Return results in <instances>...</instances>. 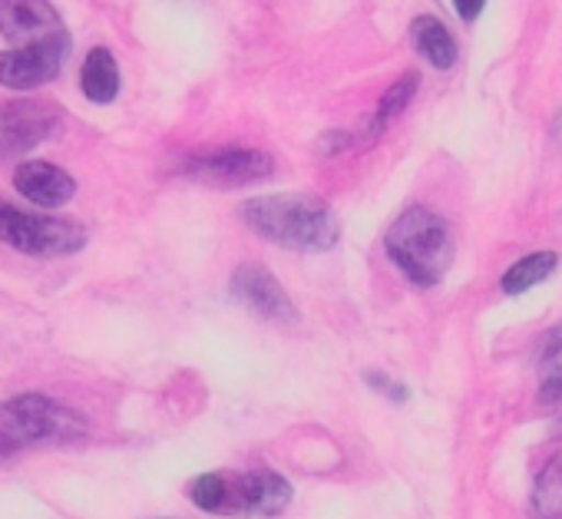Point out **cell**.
<instances>
[{"mask_svg": "<svg viewBox=\"0 0 562 519\" xmlns=\"http://www.w3.org/2000/svg\"><path fill=\"white\" fill-rule=\"evenodd\" d=\"M411 37H414V47L420 50V57L427 64H434L437 70H450L457 64V41L437 18H430V14L417 18L411 24Z\"/></svg>", "mask_w": 562, "mask_h": 519, "instance_id": "13", "label": "cell"}, {"mask_svg": "<svg viewBox=\"0 0 562 519\" xmlns=\"http://www.w3.org/2000/svg\"><path fill=\"white\" fill-rule=\"evenodd\" d=\"M189 179H199L205 185H248L261 182L274 172V159L261 149H245V146H225L218 153L195 156L182 166Z\"/></svg>", "mask_w": 562, "mask_h": 519, "instance_id": "7", "label": "cell"}, {"mask_svg": "<svg viewBox=\"0 0 562 519\" xmlns=\"http://www.w3.org/2000/svg\"><path fill=\"white\" fill-rule=\"evenodd\" d=\"M552 354H562V325L552 331V338L546 341V358H552Z\"/></svg>", "mask_w": 562, "mask_h": 519, "instance_id": "21", "label": "cell"}, {"mask_svg": "<svg viewBox=\"0 0 562 519\" xmlns=\"http://www.w3.org/2000/svg\"><path fill=\"white\" fill-rule=\"evenodd\" d=\"M232 298H238L241 305H248L251 312H258L261 318L271 321H299V312L289 298V292L278 285V279L258 266V262H245L235 269L232 282H228Z\"/></svg>", "mask_w": 562, "mask_h": 519, "instance_id": "8", "label": "cell"}, {"mask_svg": "<svg viewBox=\"0 0 562 519\" xmlns=\"http://www.w3.org/2000/svg\"><path fill=\"white\" fill-rule=\"evenodd\" d=\"M562 354H552L546 358V374H542V391H539V400L542 404H555L562 400Z\"/></svg>", "mask_w": 562, "mask_h": 519, "instance_id": "18", "label": "cell"}, {"mask_svg": "<svg viewBox=\"0 0 562 519\" xmlns=\"http://www.w3.org/2000/svg\"><path fill=\"white\" fill-rule=\"evenodd\" d=\"M384 248L391 262L414 285L424 289L437 285L453 266V235L447 222L424 205H414L397 215V222L384 235Z\"/></svg>", "mask_w": 562, "mask_h": 519, "instance_id": "2", "label": "cell"}, {"mask_svg": "<svg viewBox=\"0 0 562 519\" xmlns=\"http://www.w3.org/2000/svg\"><path fill=\"white\" fill-rule=\"evenodd\" d=\"M70 34H54L47 41L27 44V47H14V50H0V87L11 90H37L44 83H50L67 57H70Z\"/></svg>", "mask_w": 562, "mask_h": 519, "instance_id": "6", "label": "cell"}, {"mask_svg": "<svg viewBox=\"0 0 562 519\" xmlns=\"http://www.w3.org/2000/svg\"><path fill=\"white\" fill-rule=\"evenodd\" d=\"M559 266L555 251H536V255H526L522 262H516L506 275H503V292L506 295H522L529 292L532 285L546 282L552 275V269Z\"/></svg>", "mask_w": 562, "mask_h": 519, "instance_id": "15", "label": "cell"}, {"mask_svg": "<svg viewBox=\"0 0 562 519\" xmlns=\"http://www.w3.org/2000/svg\"><path fill=\"white\" fill-rule=\"evenodd\" d=\"M0 241L24 255H74L87 245V228L77 218H54L24 212L11 202H0Z\"/></svg>", "mask_w": 562, "mask_h": 519, "instance_id": "4", "label": "cell"}, {"mask_svg": "<svg viewBox=\"0 0 562 519\" xmlns=\"http://www.w3.org/2000/svg\"><path fill=\"white\" fill-rule=\"evenodd\" d=\"M292 503L289 479L274 470H251L245 476H228V503L225 512L238 516H278Z\"/></svg>", "mask_w": 562, "mask_h": 519, "instance_id": "9", "label": "cell"}, {"mask_svg": "<svg viewBox=\"0 0 562 519\" xmlns=\"http://www.w3.org/2000/svg\"><path fill=\"white\" fill-rule=\"evenodd\" d=\"M14 189L41 208H60L74 199L77 182L67 169L47 159H31L14 169Z\"/></svg>", "mask_w": 562, "mask_h": 519, "instance_id": "11", "label": "cell"}, {"mask_svg": "<svg viewBox=\"0 0 562 519\" xmlns=\"http://www.w3.org/2000/svg\"><path fill=\"white\" fill-rule=\"evenodd\" d=\"M238 215L255 235L292 251H328L341 238V222L335 208L315 195L278 192L245 199L238 205Z\"/></svg>", "mask_w": 562, "mask_h": 519, "instance_id": "1", "label": "cell"}, {"mask_svg": "<svg viewBox=\"0 0 562 519\" xmlns=\"http://www.w3.org/2000/svg\"><path fill=\"white\" fill-rule=\"evenodd\" d=\"M87 424L64 404L44 394H21L0 404V456H11L31 443L83 437Z\"/></svg>", "mask_w": 562, "mask_h": 519, "instance_id": "3", "label": "cell"}, {"mask_svg": "<svg viewBox=\"0 0 562 519\" xmlns=\"http://www.w3.org/2000/svg\"><path fill=\"white\" fill-rule=\"evenodd\" d=\"M189 496H192V503L199 509L225 512V503H228V476L225 473H202L199 479H192Z\"/></svg>", "mask_w": 562, "mask_h": 519, "instance_id": "17", "label": "cell"}, {"mask_svg": "<svg viewBox=\"0 0 562 519\" xmlns=\"http://www.w3.org/2000/svg\"><path fill=\"white\" fill-rule=\"evenodd\" d=\"M417 87H420V77L417 74H404L384 97H381V106H378V113L371 116V123H368V139H374V136H381L384 129H387V123L391 120H397L404 110H407V103L414 100V93H417Z\"/></svg>", "mask_w": 562, "mask_h": 519, "instance_id": "16", "label": "cell"}, {"mask_svg": "<svg viewBox=\"0 0 562 519\" xmlns=\"http://www.w3.org/2000/svg\"><path fill=\"white\" fill-rule=\"evenodd\" d=\"M80 90L87 100H93L100 106H106L120 97V67L106 47H93L87 54L83 70H80Z\"/></svg>", "mask_w": 562, "mask_h": 519, "instance_id": "12", "label": "cell"}, {"mask_svg": "<svg viewBox=\"0 0 562 519\" xmlns=\"http://www.w3.org/2000/svg\"><path fill=\"white\" fill-rule=\"evenodd\" d=\"M555 433H562V417L555 420Z\"/></svg>", "mask_w": 562, "mask_h": 519, "instance_id": "22", "label": "cell"}, {"mask_svg": "<svg viewBox=\"0 0 562 519\" xmlns=\"http://www.w3.org/2000/svg\"><path fill=\"white\" fill-rule=\"evenodd\" d=\"M368 384L371 387H381L387 397H394V400H407V387H401V384H394L391 377H384V374H368Z\"/></svg>", "mask_w": 562, "mask_h": 519, "instance_id": "19", "label": "cell"}, {"mask_svg": "<svg viewBox=\"0 0 562 519\" xmlns=\"http://www.w3.org/2000/svg\"><path fill=\"white\" fill-rule=\"evenodd\" d=\"M64 113L47 100H11L0 106V162L21 159L57 136Z\"/></svg>", "mask_w": 562, "mask_h": 519, "instance_id": "5", "label": "cell"}, {"mask_svg": "<svg viewBox=\"0 0 562 519\" xmlns=\"http://www.w3.org/2000/svg\"><path fill=\"white\" fill-rule=\"evenodd\" d=\"M529 519H562V460L539 473L529 499Z\"/></svg>", "mask_w": 562, "mask_h": 519, "instance_id": "14", "label": "cell"}, {"mask_svg": "<svg viewBox=\"0 0 562 519\" xmlns=\"http://www.w3.org/2000/svg\"><path fill=\"white\" fill-rule=\"evenodd\" d=\"M457 11H460V18H463V21H476V18H480V11H483V0H473V4H467V0H460Z\"/></svg>", "mask_w": 562, "mask_h": 519, "instance_id": "20", "label": "cell"}, {"mask_svg": "<svg viewBox=\"0 0 562 519\" xmlns=\"http://www.w3.org/2000/svg\"><path fill=\"white\" fill-rule=\"evenodd\" d=\"M60 11L44 0H11V4H0V34L11 44L27 47L37 41H47L54 34H64Z\"/></svg>", "mask_w": 562, "mask_h": 519, "instance_id": "10", "label": "cell"}]
</instances>
